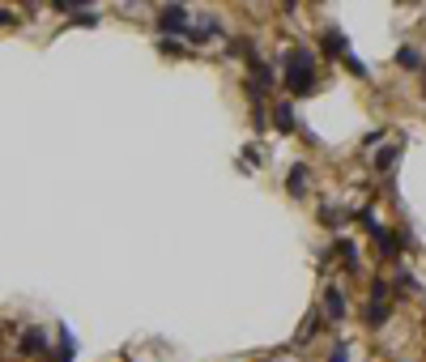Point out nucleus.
Listing matches in <instances>:
<instances>
[{
    "instance_id": "1",
    "label": "nucleus",
    "mask_w": 426,
    "mask_h": 362,
    "mask_svg": "<svg viewBox=\"0 0 426 362\" xmlns=\"http://www.w3.org/2000/svg\"><path fill=\"white\" fill-rule=\"evenodd\" d=\"M282 68H286V90L294 98L316 94V51L311 47H290L282 55Z\"/></svg>"
},
{
    "instance_id": "2",
    "label": "nucleus",
    "mask_w": 426,
    "mask_h": 362,
    "mask_svg": "<svg viewBox=\"0 0 426 362\" xmlns=\"http://www.w3.org/2000/svg\"><path fill=\"white\" fill-rule=\"evenodd\" d=\"M158 30L162 34H188V9L183 4H171L158 13Z\"/></svg>"
},
{
    "instance_id": "3",
    "label": "nucleus",
    "mask_w": 426,
    "mask_h": 362,
    "mask_svg": "<svg viewBox=\"0 0 426 362\" xmlns=\"http://www.w3.org/2000/svg\"><path fill=\"white\" fill-rule=\"evenodd\" d=\"M346 312H350V303H346V290H341V286H329V290H324V316L337 324V320H346Z\"/></svg>"
},
{
    "instance_id": "4",
    "label": "nucleus",
    "mask_w": 426,
    "mask_h": 362,
    "mask_svg": "<svg viewBox=\"0 0 426 362\" xmlns=\"http://www.w3.org/2000/svg\"><path fill=\"white\" fill-rule=\"evenodd\" d=\"M307 179H311L307 162H294V166H290V175H286V192H290L294 201H303V196H307Z\"/></svg>"
},
{
    "instance_id": "5",
    "label": "nucleus",
    "mask_w": 426,
    "mask_h": 362,
    "mask_svg": "<svg viewBox=\"0 0 426 362\" xmlns=\"http://www.w3.org/2000/svg\"><path fill=\"white\" fill-rule=\"evenodd\" d=\"M34 350H38L43 358H51V346H47V333H43V329H26V333H21V354H34Z\"/></svg>"
},
{
    "instance_id": "6",
    "label": "nucleus",
    "mask_w": 426,
    "mask_h": 362,
    "mask_svg": "<svg viewBox=\"0 0 426 362\" xmlns=\"http://www.w3.org/2000/svg\"><path fill=\"white\" fill-rule=\"evenodd\" d=\"M273 119H277V124H273L277 132H294V107H290V102H277V107H273Z\"/></svg>"
},
{
    "instance_id": "7",
    "label": "nucleus",
    "mask_w": 426,
    "mask_h": 362,
    "mask_svg": "<svg viewBox=\"0 0 426 362\" xmlns=\"http://www.w3.org/2000/svg\"><path fill=\"white\" fill-rule=\"evenodd\" d=\"M397 64L410 68V73H418V68H422V51H418V47H401V51H397Z\"/></svg>"
},
{
    "instance_id": "8",
    "label": "nucleus",
    "mask_w": 426,
    "mask_h": 362,
    "mask_svg": "<svg viewBox=\"0 0 426 362\" xmlns=\"http://www.w3.org/2000/svg\"><path fill=\"white\" fill-rule=\"evenodd\" d=\"M397 158H401V149H397V145H388V149H380L371 162H376V171H393V166H397Z\"/></svg>"
},
{
    "instance_id": "9",
    "label": "nucleus",
    "mask_w": 426,
    "mask_h": 362,
    "mask_svg": "<svg viewBox=\"0 0 426 362\" xmlns=\"http://www.w3.org/2000/svg\"><path fill=\"white\" fill-rule=\"evenodd\" d=\"M393 299V286L388 282H371V303H388Z\"/></svg>"
},
{
    "instance_id": "10",
    "label": "nucleus",
    "mask_w": 426,
    "mask_h": 362,
    "mask_svg": "<svg viewBox=\"0 0 426 362\" xmlns=\"http://www.w3.org/2000/svg\"><path fill=\"white\" fill-rule=\"evenodd\" d=\"M316 324H320V312H311V316L303 320V333H299V341H303V337H316V333H320Z\"/></svg>"
},
{
    "instance_id": "11",
    "label": "nucleus",
    "mask_w": 426,
    "mask_h": 362,
    "mask_svg": "<svg viewBox=\"0 0 426 362\" xmlns=\"http://www.w3.org/2000/svg\"><path fill=\"white\" fill-rule=\"evenodd\" d=\"M73 26H98V13H73Z\"/></svg>"
},
{
    "instance_id": "12",
    "label": "nucleus",
    "mask_w": 426,
    "mask_h": 362,
    "mask_svg": "<svg viewBox=\"0 0 426 362\" xmlns=\"http://www.w3.org/2000/svg\"><path fill=\"white\" fill-rule=\"evenodd\" d=\"M329 362H350V346H333V354H329Z\"/></svg>"
},
{
    "instance_id": "13",
    "label": "nucleus",
    "mask_w": 426,
    "mask_h": 362,
    "mask_svg": "<svg viewBox=\"0 0 426 362\" xmlns=\"http://www.w3.org/2000/svg\"><path fill=\"white\" fill-rule=\"evenodd\" d=\"M162 51H166V55H183V43H171V38H166V43H162Z\"/></svg>"
},
{
    "instance_id": "14",
    "label": "nucleus",
    "mask_w": 426,
    "mask_h": 362,
    "mask_svg": "<svg viewBox=\"0 0 426 362\" xmlns=\"http://www.w3.org/2000/svg\"><path fill=\"white\" fill-rule=\"evenodd\" d=\"M0 26H17V13H13V9H0Z\"/></svg>"
},
{
    "instance_id": "15",
    "label": "nucleus",
    "mask_w": 426,
    "mask_h": 362,
    "mask_svg": "<svg viewBox=\"0 0 426 362\" xmlns=\"http://www.w3.org/2000/svg\"><path fill=\"white\" fill-rule=\"evenodd\" d=\"M422 98H426V90H422Z\"/></svg>"
}]
</instances>
